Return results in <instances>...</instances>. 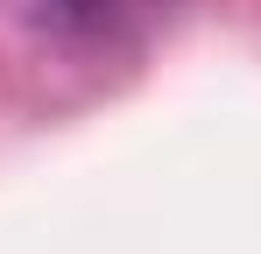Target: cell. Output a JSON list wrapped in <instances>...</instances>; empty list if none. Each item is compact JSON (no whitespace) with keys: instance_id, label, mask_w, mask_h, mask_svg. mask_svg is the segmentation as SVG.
Listing matches in <instances>:
<instances>
[{"instance_id":"1","label":"cell","mask_w":261,"mask_h":254,"mask_svg":"<svg viewBox=\"0 0 261 254\" xmlns=\"http://www.w3.org/2000/svg\"><path fill=\"white\" fill-rule=\"evenodd\" d=\"M7 7H14V21L36 42L71 49V57L134 49V42L170 14V0H7Z\"/></svg>"}]
</instances>
